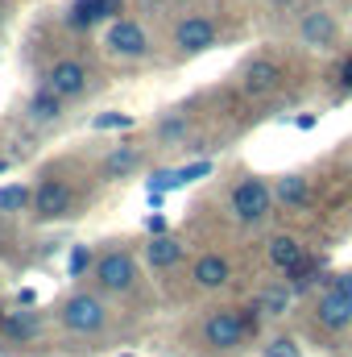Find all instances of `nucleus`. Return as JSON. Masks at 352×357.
Instances as JSON below:
<instances>
[{"mask_svg": "<svg viewBox=\"0 0 352 357\" xmlns=\"http://www.w3.org/2000/svg\"><path fill=\"white\" fill-rule=\"evenodd\" d=\"M273 191H269V183H262V178H245V183H237L232 187V216L237 220H245V225H257V220H265L269 216V208H273Z\"/></svg>", "mask_w": 352, "mask_h": 357, "instance_id": "nucleus-1", "label": "nucleus"}, {"mask_svg": "<svg viewBox=\"0 0 352 357\" xmlns=\"http://www.w3.org/2000/svg\"><path fill=\"white\" fill-rule=\"evenodd\" d=\"M91 125H95V129H125V125H133V116H129V112H99Z\"/></svg>", "mask_w": 352, "mask_h": 357, "instance_id": "nucleus-22", "label": "nucleus"}, {"mask_svg": "<svg viewBox=\"0 0 352 357\" xmlns=\"http://www.w3.org/2000/svg\"><path fill=\"white\" fill-rule=\"evenodd\" d=\"M4 171H8V162H0V175H4Z\"/></svg>", "mask_w": 352, "mask_h": 357, "instance_id": "nucleus-30", "label": "nucleus"}, {"mask_svg": "<svg viewBox=\"0 0 352 357\" xmlns=\"http://www.w3.org/2000/svg\"><path fill=\"white\" fill-rule=\"evenodd\" d=\"M112 13H120V0H75L67 21H71L75 29H88L99 17H112Z\"/></svg>", "mask_w": 352, "mask_h": 357, "instance_id": "nucleus-13", "label": "nucleus"}, {"mask_svg": "<svg viewBox=\"0 0 352 357\" xmlns=\"http://www.w3.org/2000/svg\"><path fill=\"white\" fill-rule=\"evenodd\" d=\"M0 17H4V13H0Z\"/></svg>", "mask_w": 352, "mask_h": 357, "instance_id": "nucleus-32", "label": "nucleus"}, {"mask_svg": "<svg viewBox=\"0 0 352 357\" xmlns=\"http://www.w3.org/2000/svg\"><path fill=\"white\" fill-rule=\"evenodd\" d=\"M249 316H241V312H232V307H224V312H211L207 316V324H203V341L211 345V349H237L241 341H245V333H249Z\"/></svg>", "mask_w": 352, "mask_h": 357, "instance_id": "nucleus-2", "label": "nucleus"}, {"mask_svg": "<svg viewBox=\"0 0 352 357\" xmlns=\"http://www.w3.org/2000/svg\"><path fill=\"white\" fill-rule=\"evenodd\" d=\"M108 50H112L116 59H141V54L150 50V38H145V29H141L137 21H112V29H108Z\"/></svg>", "mask_w": 352, "mask_h": 357, "instance_id": "nucleus-6", "label": "nucleus"}, {"mask_svg": "<svg viewBox=\"0 0 352 357\" xmlns=\"http://www.w3.org/2000/svg\"><path fill=\"white\" fill-rule=\"evenodd\" d=\"M182 129H186V121H182V116H175V121H166V125H162V137H178Z\"/></svg>", "mask_w": 352, "mask_h": 357, "instance_id": "nucleus-26", "label": "nucleus"}, {"mask_svg": "<svg viewBox=\"0 0 352 357\" xmlns=\"http://www.w3.org/2000/svg\"><path fill=\"white\" fill-rule=\"evenodd\" d=\"M332 287H340L344 295H352V270H344V274H336V282Z\"/></svg>", "mask_w": 352, "mask_h": 357, "instance_id": "nucleus-27", "label": "nucleus"}, {"mask_svg": "<svg viewBox=\"0 0 352 357\" xmlns=\"http://www.w3.org/2000/svg\"><path fill=\"white\" fill-rule=\"evenodd\" d=\"M315 320H319L323 328H332V333L349 328L352 324V295H344L340 287H328V291L319 295V303H315Z\"/></svg>", "mask_w": 352, "mask_h": 357, "instance_id": "nucleus-7", "label": "nucleus"}, {"mask_svg": "<svg viewBox=\"0 0 352 357\" xmlns=\"http://www.w3.org/2000/svg\"><path fill=\"white\" fill-rule=\"evenodd\" d=\"M298 33H303V42H307V46L323 50V46H332V42H336V21H332V13H307V17H303V25H298Z\"/></svg>", "mask_w": 352, "mask_h": 357, "instance_id": "nucleus-11", "label": "nucleus"}, {"mask_svg": "<svg viewBox=\"0 0 352 357\" xmlns=\"http://www.w3.org/2000/svg\"><path fill=\"white\" fill-rule=\"evenodd\" d=\"M133 278H137V266H133V258L120 254V250H116V254H104L99 266H95V282H99L104 291H116V295L129 291Z\"/></svg>", "mask_w": 352, "mask_h": 357, "instance_id": "nucleus-5", "label": "nucleus"}, {"mask_svg": "<svg viewBox=\"0 0 352 357\" xmlns=\"http://www.w3.org/2000/svg\"><path fill=\"white\" fill-rule=\"evenodd\" d=\"M0 328H4V337H33V328H38V316L33 312H21V307H13V312H4V320H0Z\"/></svg>", "mask_w": 352, "mask_h": 357, "instance_id": "nucleus-17", "label": "nucleus"}, {"mask_svg": "<svg viewBox=\"0 0 352 357\" xmlns=\"http://www.w3.org/2000/svg\"><path fill=\"white\" fill-rule=\"evenodd\" d=\"M273 195L282 204H290V208H303V204H311V183L303 175H282L273 183Z\"/></svg>", "mask_w": 352, "mask_h": 357, "instance_id": "nucleus-15", "label": "nucleus"}, {"mask_svg": "<svg viewBox=\"0 0 352 357\" xmlns=\"http://www.w3.org/2000/svg\"><path fill=\"white\" fill-rule=\"evenodd\" d=\"M340 84H344V88H352V59L340 67Z\"/></svg>", "mask_w": 352, "mask_h": 357, "instance_id": "nucleus-28", "label": "nucleus"}, {"mask_svg": "<svg viewBox=\"0 0 352 357\" xmlns=\"http://www.w3.org/2000/svg\"><path fill=\"white\" fill-rule=\"evenodd\" d=\"M83 84H88V71H83V63H75V59L54 63V71L46 75V88L54 91V96H79Z\"/></svg>", "mask_w": 352, "mask_h": 357, "instance_id": "nucleus-9", "label": "nucleus"}, {"mask_svg": "<svg viewBox=\"0 0 352 357\" xmlns=\"http://www.w3.org/2000/svg\"><path fill=\"white\" fill-rule=\"evenodd\" d=\"M191 278H195V287H203V291H216V287H224L228 278H232V266H228V258H220V254H203L195 270H191Z\"/></svg>", "mask_w": 352, "mask_h": 357, "instance_id": "nucleus-10", "label": "nucleus"}, {"mask_svg": "<svg viewBox=\"0 0 352 357\" xmlns=\"http://www.w3.org/2000/svg\"><path fill=\"white\" fill-rule=\"evenodd\" d=\"M216 42V25L207 21V17H182L175 29V46L182 54H199V50H207Z\"/></svg>", "mask_w": 352, "mask_h": 357, "instance_id": "nucleus-8", "label": "nucleus"}, {"mask_svg": "<svg viewBox=\"0 0 352 357\" xmlns=\"http://www.w3.org/2000/svg\"><path fill=\"white\" fill-rule=\"evenodd\" d=\"M145 258H150V266L166 270V266H175L178 258H182V245H178L175 237H162V233H154V241L145 245Z\"/></svg>", "mask_w": 352, "mask_h": 357, "instance_id": "nucleus-16", "label": "nucleus"}, {"mask_svg": "<svg viewBox=\"0 0 352 357\" xmlns=\"http://www.w3.org/2000/svg\"><path fill=\"white\" fill-rule=\"evenodd\" d=\"M88 266H91V250L88 245H75V250H71V278H79Z\"/></svg>", "mask_w": 352, "mask_h": 357, "instance_id": "nucleus-23", "label": "nucleus"}, {"mask_svg": "<svg viewBox=\"0 0 352 357\" xmlns=\"http://www.w3.org/2000/svg\"><path fill=\"white\" fill-rule=\"evenodd\" d=\"M269 262L278 270H290L303 262V241L298 237H290V233H282V237H273L269 241Z\"/></svg>", "mask_w": 352, "mask_h": 357, "instance_id": "nucleus-14", "label": "nucleus"}, {"mask_svg": "<svg viewBox=\"0 0 352 357\" xmlns=\"http://www.w3.org/2000/svg\"><path fill=\"white\" fill-rule=\"evenodd\" d=\"M104 320H108V312H104V303H99L95 295H75V299H67V307H63V324H67L71 333H99Z\"/></svg>", "mask_w": 352, "mask_h": 357, "instance_id": "nucleus-3", "label": "nucleus"}, {"mask_svg": "<svg viewBox=\"0 0 352 357\" xmlns=\"http://www.w3.org/2000/svg\"><path fill=\"white\" fill-rule=\"evenodd\" d=\"M71 204H75V191H71V183H63V178H46V183L38 187V195H33V212H38L42 220L67 216Z\"/></svg>", "mask_w": 352, "mask_h": 357, "instance_id": "nucleus-4", "label": "nucleus"}, {"mask_svg": "<svg viewBox=\"0 0 352 357\" xmlns=\"http://www.w3.org/2000/svg\"><path fill=\"white\" fill-rule=\"evenodd\" d=\"M150 233H166V220L162 216H150Z\"/></svg>", "mask_w": 352, "mask_h": 357, "instance_id": "nucleus-29", "label": "nucleus"}, {"mask_svg": "<svg viewBox=\"0 0 352 357\" xmlns=\"http://www.w3.org/2000/svg\"><path fill=\"white\" fill-rule=\"evenodd\" d=\"M29 204V191L21 187V183H13V187H0V212H21Z\"/></svg>", "mask_w": 352, "mask_h": 357, "instance_id": "nucleus-21", "label": "nucleus"}, {"mask_svg": "<svg viewBox=\"0 0 352 357\" xmlns=\"http://www.w3.org/2000/svg\"><path fill=\"white\" fill-rule=\"evenodd\" d=\"M137 162H141V154H137V150H112V154H108V162H104V171H108V175H125V171H133Z\"/></svg>", "mask_w": 352, "mask_h": 357, "instance_id": "nucleus-20", "label": "nucleus"}, {"mask_svg": "<svg viewBox=\"0 0 352 357\" xmlns=\"http://www.w3.org/2000/svg\"><path fill=\"white\" fill-rule=\"evenodd\" d=\"M290 295H294V287H269V291H262L257 307H262L265 316H286V307H290Z\"/></svg>", "mask_w": 352, "mask_h": 357, "instance_id": "nucleus-18", "label": "nucleus"}, {"mask_svg": "<svg viewBox=\"0 0 352 357\" xmlns=\"http://www.w3.org/2000/svg\"><path fill=\"white\" fill-rule=\"evenodd\" d=\"M203 175H211V162H191V167H182V171H175L178 187H182V183H191V178H203Z\"/></svg>", "mask_w": 352, "mask_h": 357, "instance_id": "nucleus-24", "label": "nucleus"}, {"mask_svg": "<svg viewBox=\"0 0 352 357\" xmlns=\"http://www.w3.org/2000/svg\"><path fill=\"white\" fill-rule=\"evenodd\" d=\"M273 84H278V63H269V59H253L241 71V88L249 91V96H265Z\"/></svg>", "mask_w": 352, "mask_h": 357, "instance_id": "nucleus-12", "label": "nucleus"}, {"mask_svg": "<svg viewBox=\"0 0 352 357\" xmlns=\"http://www.w3.org/2000/svg\"><path fill=\"white\" fill-rule=\"evenodd\" d=\"M29 116H33V121H54V116H58V96H54L50 88L42 91V96H33Z\"/></svg>", "mask_w": 352, "mask_h": 357, "instance_id": "nucleus-19", "label": "nucleus"}, {"mask_svg": "<svg viewBox=\"0 0 352 357\" xmlns=\"http://www.w3.org/2000/svg\"><path fill=\"white\" fill-rule=\"evenodd\" d=\"M265 357H303V354L294 349V341L278 337V341H269V345H265Z\"/></svg>", "mask_w": 352, "mask_h": 357, "instance_id": "nucleus-25", "label": "nucleus"}, {"mask_svg": "<svg viewBox=\"0 0 352 357\" xmlns=\"http://www.w3.org/2000/svg\"><path fill=\"white\" fill-rule=\"evenodd\" d=\"M125 357H133V354H125Z\"/></svg>", "mask_w": 352, "mask_h": 357, "instance_id": "nucleus-31", "label": "nucleus"}]
</instances>
